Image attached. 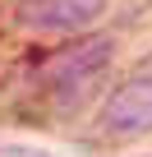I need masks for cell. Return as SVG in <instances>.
Listing matches in <instances>:
<instances>
[{
    "mask_svg": "<svg viewBox=\"0 0 152 157\" xmlns=\"http://www.w3.org/2000/svg\"><path fill=\"white\" fill-rule=\"evenodd\" d=\"M115 56V37H79V42H69V46H55L51 56L37 60V74L46 78V83H83V78L102 74Z\"/></svg>",
    "mask_w": 152,
    "mask_h": 157,
    "instance_id": "obj_1",
    "label": "cell"
},
{
    "mask_svg": "<svg viewBox=\"0 0 152 157\" xmlns=\"http://www.w3.org/2000/svg\"><path fill=\"white\" fill-rule=\"evenodd\" d=\"M106 14V0H19L14 23L28 33H83Z\"/></svg>",
    "mask_w": 152,
    "mask_h": 157,
    "instance_id": "obj_2",
    "label": "cell"
},
{
    "mask_svg": "<svg viewBox=\"0 0 152 157\" xmlns=\"http://www.w3.org/2000/svg\"><path fill=\"white\" fill-rule=\"evenodd\" d=\"M102 129L111 139H134L152 129V78H129L111 93L102 111Z\"/></svg>",
    "mask_w": 152,
    "mask_h": 157,
    "instance_id": "obj_3",
    "label": "cell"
},
{
    "mask_svg": "<svg viewBox=\"0 0 152 157\" xmlns=\"http://www.w3.org/2000/svg\"><path fill=\"white\" fill-rule=\"evenodd\" d=\"M0 157H55L46 148H28V143H0Z\"/></svg>",
    "mask_w": 152,
    "mask_h": 157,
    "instance_id": "obj_4",
    "label": "cell"
},
{
    "mask_svg": "<svg viewBox=\"0 0 152 157\" xmlns=\"http://www.w3.org/2000/svg\"><path fill=\"white\" fill-rule=\"evenodd\" d=\"M143 69H152V65H143ZM147 78H152V74H147Z\"/></svg>",
    "mask_w": 152,
    "mask_h": 157,
    "instance_id": "obj_5",
    "label": "cell"
}]
</instances>
